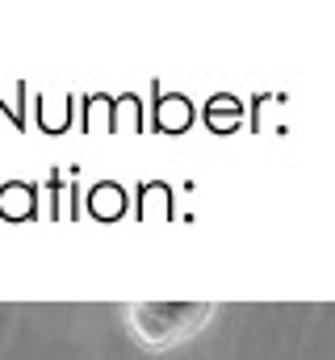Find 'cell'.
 I'll use <instances>...</instances> for the list:
<instances>
[{
  "mask_svg": "<svg viewBox=\"0 0 335 360\" xmlns=\"http://www.w3.org/2000/svg\"><path fill=\"white\" fill-rule=\"evenodd\" d=\"M210 314H214V306H206V302H139L130 310V327L143 344L168 348V344L201 331Z\"/></svg>",
  "mask_w": 335,
  "mask_h": 360,
  "instance_id": "cell-1",
  "label": "cell"
}]
</instances>
